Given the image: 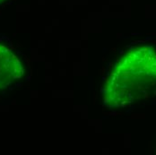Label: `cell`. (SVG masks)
<instances>
[{
    "label": "cell",
    "mask_w": 156,
    "mask_h": 155,
    "mask_svg": "<svg viewBox=\"0 0 156 155\" xmlns=\"http://www.w3.org/2000/svg\"><path fill=\"white\" fill-rule=\"evenodd\" d=\"M156 94V50L131 48L117 62L103 90L104 104L125 108Z\"/></svg>",
    "instance_id": "obj_1"
},
{
    "label": "cell",
    "mask_w": 156,
    "mask_h": 155,
    "mask_svg": "<svg viewBox=\"0 0 156 155\" xmlns=\"http://www.w3.org/2000/svg\"><path fill=\"white\" fill-rule=\"evenodd\" d=\"M24 67L19 58L5 46L0 45V90L21 79Z\"/></svg>",
    "instance_id": "obj_2"
},
{
    "label": "cell",
    "mask_w": 156,
    "mask_h": 155,
    "mask_svg": "<svg viewBox=\"0 0 156 155\" xmlns=\"http://www.w3.org/2000/svg\"><path fill=\"white\" fill-rule=\"evenodd\" d=\"M6 0H0V4H3V3H5Z\"/></svg>",
    "instance_id": "obj_3"
}]
</instances>
